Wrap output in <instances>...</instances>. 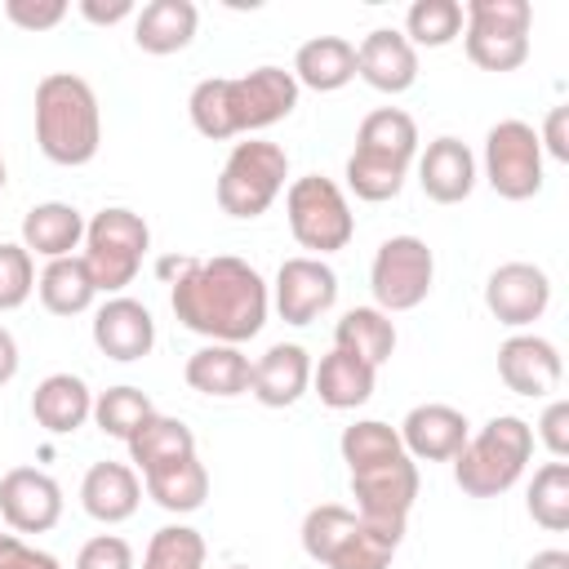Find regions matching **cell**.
Returning a JSON list of instances; mask_svg holds the SVG:
<instances>
[{
  "instance_id": "18",
  "label": "cell",
  "mask_w": 569,
  "mask_h": 569,
  "mask_svg": "<svg viewBox=\"0 0 569 569\" xmlns=\"http://www.w3.org/2000/svg\"><path fill=\"white\" fill-rule=\"evenodd\" d=\"M476 178H480L476 151L453 133L431 138L427 151L418 156V187L436 204H462L476 191Z\"/></svg>"
},
{
  "instance_id": "49",
  "label": "cell",
  "mask_w": 569,
  "mask_h": 569,
  "mask_svg": "<svg viewBox=\"0 0 569 569\" xmlns=\"http://www.w3.org/2000/svg\"><path fill=\"white\" fill-rule=\"evenodd\" d=\"M227 569H249V565H227Z\"/></svg>"
},
{
  "instance_id": "24",
  "label": "cell",
  "mask_w": 569,
  "mask_h": 569,
  "mask_svg": "<svg viewBox=\"0 0 569 569\" xmlns=\"http://www.w3.org/2000/svg\"><path fill=\"white\" fill-rule=\"evenodd\" d=\"M84 244V213L67 200H40L22 213V249L31 258H71Z\"/></svg>"
},
{
  "instance_id": "13",
  "label": "cell",
  "mask_w": 569,
  "mask_h": 569,
  "mask_svg": "<svg viewBox=\"0 0 569 569\" xmlns=\"http://www.w3.org/2000/svg\"><path fill=\"white\" fill-rule=\"evenodd\" d=\"M338 302V271L325 258H284L271 284V307L284 325H311Z\"/></svg>"
},
{
  "instance_id": "47",
  "label": "cell",
  "mask_w": 569,
  "mask_h": 569,
  "mask_svg": "<svg viewBox=\"0 0 569 569\" xmlns=\"http://www.w3.org/2000/svg\"><path fill=\"white\" fill-rule=\"evenodd\" d=\"M525 569H569V551H560V547H547V551H533Z\"/></svg>"
},
{
  "instance_id": "30",
  "label": "cell",
  "mask_w": 569,
  "mask_h": 569,
  "mask_svg": "<svg viewBox=\"0 0 569 569\" xmlns=\"http://www.w3.org/2000/svg\"><path fill=\"white\" fill-rule=\"evenodd\" d=\"M129 467L138 476L164 467V462H178V458H191L196 453V431L182 422V418H169V413H151L129 440Z\"/></svg>"
},
{
  "instance_id": "17",
  "label": "cell",
  "mask_w": 569,
  "mask_h": 569,
  "mask_svg": "<svg viewBox=\"0 0 569 569\" xmlns=\"http://www.w3.org/2000/svg\"><path fill=\"white\" fill-rule=\"evenodd\" d=\"M396 431H400V445L413 462H453V453L471 436V422L462 409L427 400V405H413Z\"/></svg>"
},
{
  "instance_id": "33",
  "label": "cell",
  "mask_w": 569,
  "mask_h": 569,
  "mask_svg": "<svg viewBox=\"0 0 569 569\" xmlns=\"http://www.w3.org/2000/svg\"><path fill=\"white\" fill-rule=\"evenodd\" d=\"M36 293H40V302H44L49 316H84L93 307V298H98L93 276H89V267H84L80 253L44 262V271L36 276Z\"/></svg>"
},
{
  "instance_id": "3",
  "label": "cell",
  "mask_w": 569,
  "mask_h": 569,
  "mask_svg": "<svg viewBox=\"0 0 569 569\" xmlns=\"http://www.w3.org/2000/svg\"><path fill=\"white\" fill-rule=\"evenodd\" d=\"M36 147L62 169H80L102 147V107L84 76L49 71L36 84Z\"/></svg>"
},
{
  "instance_id": "38",
  "label": "cell",
  "mask_w": 569,
  "mask_h": 569,
  "mask_svg": "<svg viewBox=\"0 0 569 569\" xmlns=\"http://www.w3.org/2000/svg\"><path fill=\"white\" fill-rule=\"evenodd\" d=\"M405 178H409V169L387 164L378 156H365V151H351L347 156V187L356 191V200H369V204L396 200L405 191Z\"/></svg>"
},
{
  "instance_id": "20",
  "label": "cell",
  "mask_w": 569,
  "mask_h": 569,
  "mask_svg": "<svg viewBox=\"0 0 569 569\" xmlns=\"http://www.w3.org/2000/svg\"><path fill=\"white\" fill-rule=\"evenodd\" d=\"M311 391V356L302 342H271L249 373V396L267 409H289Z\"/></svg>"
},
{
  "instance_id": "5",
  "label": "cell",
  "mask_w": 569,
  "mask_h": 569,
  "mask_svg": "<svg viewBox=\"0 0 569 569\" xmlns=\"http://www.w3.org/2000/svg\"><path fill=\"white\" fill-rule=\"evenodd\" d=\"M298 538L320 569H391V556L400 547V538L373 529L365 516H356V507L342 502L311 507Z\"/></svg>"
},
{
  "instance_id": "32",
  "label": "cell",
  "mask_w": 569,
  "mask_h": 569,
  "mask_svg": "<svg viewBox=\"0 0 569 569\" xmlns=\"http://www.w3.org/2000/svg\"><path fill=\"white\" fill-rule=\"evenodd\" d=\"M142 489H147V498H151L156 507H164V511H173V516H191V511H200L204 498H209V471H204V462L191 453V458H178V462H164V467L147 471V476H142Z\"/></svg>"
},
{
  "instance_id": "35",
  "label": "cell",
  "mask_w": 569,
  "mask_h": 569,
  "mask_svg": "<svg viewBox=\"0 0 569 569\" xmlns=\"http://www.w3.org/2000/svg\"><path fill=\"white\" fill-rule=\"evenodd\" d=\"M400 36L413 49H445L462 36V4L458 0H413Z\"/></svg>"
},
{
  "instance_id": "44",
  "label": "cell",
  "mask_w": 569,
  "mask_h": 569,
  "mask_svg": "<svg viewBox=\"0 0 569 569\" xmlns=\"http://www.w3.org/2000/svg\"><path fill=\"white\" fill-rule=\"evenodd\" d=\"M538 147H542V156H551V160H569V107H551L547 111V120H542V129H538Z\"/></svg>"
},
{
  "instance_id": "43",
  "label": "cell",
  "mask_w": 569,
  "mask_h": 569,
  "mask_svg": "<svg viewBox=\"0 0 569 569\" xmlns=\"http://www.w3.org/2000/svg\"><path fill=\"white\" fill-rule=\"evenodd\" d=\"M0 569H62V560L44 547L22 542L18 533H0Z\"/></svg>"
},
{
  "instance_id": "10",
  "label": "cell",
  "mask_w": 569,
  "mask_h": 569,
  "mask_svg": "<svg viewBox=\"0 0 569 569\" xmlns=\"http://www.w3.org/2000/svg\"><path fill=\"white\" fill-rule=\"evenodd\" d=\"M347 476H351L356 516H365L373 529H382L391 538H405V525H409V511L418 498V462L405 449H396V453L347 467Z\"/></svg>"
},
{
  "instance_id": "37",
  "label": "cell",
  "mask_w": 569,
  "mask_h": 569,
  "mask_svg": "<svg viewBox=\"0 0 569 569\" xmlns=\"http://www.w3.org/2000/svg\"><path fill=\"white\" fill-rule=\"evenodd\" d=\"M204 538L191 525H160L142 551V569H204Z\"/></svg>"
},
{
  "instance_id": "23",
  "label": "cell",
  "mask_w": 569,
  "mask_h": 569,
  "mask_svg": "<svg viewBox=\"0 0 569 569\" xmlns=\"http://www.w3.org/2000/svg\"><path fill=\"white\" fill-rule=\"evenodd\" d=\"M200 31V9L191 0H147L133 13V44L151 58L182 53Z\"/></svg>"
},
{
  "instance_id": "1",
  "label": "cell",
  "mask_w": 569,
  "mask_h": 569,
  "mask_svg": "<svg viewBox=\"0 0 569 569\" xmlns=\"http://www.w3.org/2000/svg\"><path fill=\"white\" fill-rule=\"evenodd\" d=\"M169 284V307L182 329L200 333L204 342H249L262 333L267 311H271V284L258 276L236 253H213V258H169L160 262Z\"/></svg>"
},
{
  "instance_id": "8",
  "label": "cell",
  "mask_w": 569,
  "mask_h": 569,
  "mask_svg": "<svg viewBox=\"0 0 569 569\" xmlns=\"http://www.w3.org/2000/svg\"><path fill=\"white\" fill-rule=\"evenodd\" d=\"M284 218L293 240L307 249V258H329L351 244L356 236V213L342 196V187L325 173H302L284 191Z\"/></svg>"
},
{
  "instance_id": "26",
  "label": "cell",
  "mask_w": 569,
  "mask_h": 569,
  "mask_svg": "<svg viewBox=\"0 0 569 569\" xmlns=\"http://www.w3.org/2000/svg\"><path fill=\"white\" fill-rule=\"evenodd\" d=\"M249 373H253V360L231 347V342H204L200 351L187 356L182 365V378L191 391L200 396H213V400H236L249 391Z\"/></svg>"
},
{
  "instance_id": "48",
  "label": "cell",
  "mask_w": 569,
  "mask_h": 569,
  "mask_svg": "<svg viewBox=\"0 0 569 569\" xmlns=\"http://www.w3.org/2000/svg\"><path fill=\"white\" fill-rule=\"evenodd\" d=\"M4 182H9V169H4V156H0V191H4Z\"/></svg>"
},
{
  "instance_id": "27",
  "label": "cell",
  "mask_w": 569,
  "mask_h": 569,
  "mask_svg": "<svg viewBox=\"0 0 569 569\" xmlns=\"http://www.w3.org/2000/svg\"><path fill=\"white\" fill-rule=\"evenodd\" d=\"M293 80L298 89H316V93H338L356 80V44L342 36H311L298 44L293 53Z\"/></svg>"
},
{
  "instance_id": "12",
  "label": "cell",
  "mask_w": 569,
  "mask_h": 569,
  "mask_svg": "<svg viewBox=\"0 0 569 569\" xmlns=\"http://www.w3.org/2000/svg\"><path fill=\"white\" fill-rule=\"evenodd\" d=\"M476 164H480V178L502 200H533L542 191V147H538V129L529 120L489 124L485 151Z\"/></svg>"
},
{
  "instance_id": "34",
  "label": "cell",
  "mask_w": 569,
  "mask_h": 569,
  "mask_svg": "<svg viewBox=\"0 0 569 569\" xmlns=\"http://www.w3.org/2000/svg\"><path fill=\"white\" fill-rule=\"evenodd\" d=\"M525 507H529L533 525H542L547 533H565L569 529V462H560V458L542 462L529 480Z\"/></svg>"
},
{
  "instance_id": "29",
  "label": "cell",
  "mask_w": 569,
  "mask_h": 569,
  "mask_svg": "<svg viewBox=\"0 0 569 569\" xmlns=\"http://www.w3.org/2000/svg\"><path fill=\"white\" fill-rule=\"evenodd\" d=\"M356 151L409 169V164L418 160V124H413V116L400 111V107H378V111H369V116L360 120V129H356Z\"/></svg>"
},
{
  "instance_id": "39",
  "label": "cell",
  "mask_w": 569,
  "mask_h": 569,
  "mask_svg": "<svg viewBox=\"0 0 569 569\" xmlns=\"http://www.w3.org/2000/svg\"><path fill=\"white\" fill-rule=\"evenodd\" d=\"M36 293V258L22 240H0V311H18Z\"/></svg>"
},
{
  "instance_id": "9",
  "label": "cell",
  "mask_w": 569,
  "mask_h": 569,
  "mask_svg": "<svg viewBox=\"0 0 569 569\" xmlns=\"http://www.w3.org/2000/svg\"><path fill=\"white\" fill-rule=\"evenodd\" d=\"M529 0H467L462 4V49L480 71H516L529 58Z\"/></svg>"
},
{
  "instance_id": "36",
  "label": "cell",
  "mask_w": 569,
  "mask_h": 569,
  "mask_svg": "<svg viewBox=\"0 0 569 569\" xmlns=\"http://www.w3.org/2000/svg\"><path fill=\"white\" fill-rule=\"evenodd\" d=\"M151 413H156L151 396L142 387H129V382L124 387H107V391L93 396V427L102 436H116V440H129Z\"/></svg>"
},
{
  "instance_id": "7",
  "label": "cell",
  "mask_w": 569,
  "mask_h": 569,
  "mask_svg": "<svg viewBox=\"0 0 569 569\" xmlns=\"http://www.w3.org/2000/svg\"><path fill=\"white\" fill-rule=\"evenodd\" d=\"M284 178H289V151L267 138H244L222 160V173L213 187L218 209L240 222L262 218L276 204V196L284 191Z\"/></svg>"
},
{
  "instance_id": "31",
  "label": "cell",
  "mask_w": 569,
  "mask_h": 569,
  "mask_svg": "<svg viewBox=\"0 0 569 569\" xmlns=\"http://www.w3.org/2000/svg\"><path fill=\"white\" fill-rule=\"evenodd\" d=\"M333 347L356 356V360H365V365H373V369H382L391 360V351H396V320L387 311H378V307H351L333 325Z\"/></svg>"
},
{
  "instance_id": "41",
  "label": "cell",
  "mask_w": 569,
  "mask_h": 569,
  "mask_svg": "<svg viewBox=\"0 0 569 569\" xmlns=\"http://www.w3.org/2000/svg\"><path fill=\"white\" fill-rule=\"evenodd\" d=\"M71 13L67 0H4V18L22 31H53Z\"/></svg>"
},
{
  "instance_id": "16",
  "label": "cell",
  "mask_w": 569,
  "mask_h": 569,
  "mask_svg": "<svg viewBox=\"0 0 569 569\" xmlns=\"http://www.w3.org/2000/svg\"><path fill=\"white\" fill-rule=\"evenodd\" d=\"M498 378L511 396H529V400H542L560 387L565 378V365H560V351L551 338L542 333H511L502 347H498Z\"/></svg>"
},
{
  "instance_id": "14",
  "label": "cell",
  "mask_w": 569,
  "mask_h": 569,
  "mask_svg": "<svg viewBox=\"0 0 569 569\" xmlns=\"http://www.w3.org/2000/svg\"><path fill=\"white\" fill-rule=\"evenodd\" d=\"M485 307L498 325L525 329L551 307V276L538 262H502L485 280Z\"/></svg>"
},
{
  "instance_id": "28",
  "label": "cell",
  "mask_w": 569,
  "mask_h": 569,
  "mask_svg": "<svg viewBox=\"0 0 569 569\" xmlns=\"http://www.w3.org/2000/svg\"><path fill=\"white\" fill-rule=\"evenodd\" d=\"M373 382H378V369L347 356V351H329L320 356V365H311V391L320 396L325 409H360L369 396H373Z\"/></svg>"
},
{
  "instance_id": "42",
  "label": "cell",
  "mask_w": 569,
  "mask_h": 569,
  "mask_svg": "<svg viewBox=\"0 0 569 569\" xmlns=\"http://www.w3.org/2000/svg\"><path fill=\"white\" fill-rule=\"evenodd\" d=\"M533 440H542V449L551 453V458H560L565 462V453H569V400H547V409H542V418H538V431H533Z\"/></svg>"
},
{
  "instance_id": "19",
  "label": "cell",
  "mask_w": 569,
  "mask_h": 569,
  "mask_svg": "<svg viewBox=\"0 0 569 569\" xmlns=\"http://www.w3.org/2000/svg\"><path fill=\"white\" fill-rule=\"evenodd\" d=\"M93 347L107 360H120V365H133V360L151 356V347H156V320H151V311L138 298H124V293L107 298L93 311Z\"/></svg>"
},
{
  "instance_id": "46",
  "label": "cell",
  "mask_w": 569,
  "mask_h": 569,
  "mask_svg": "<svg viewBox=\"0 0 569 569\" xmlns=\"http://www.w3.org/2000/svg\"><path fill=\"white\" fill-rule=\"evenodd\" d=\"M18 365H22V356H18V338L0 325V387H9V382L18 378Z\"/></svg>"
},
{
  "instance_id": "4",
  "label": "cell",
  "mask_w": 569,
  "mask_h": 569,
  "mask_svg": "<svg viewBox=\"0 0 569 569\" xmlns=\"http://www.w3.org/2000/svg\"><path fill=\"white\" fill-rule=\"evenodd\" d=\"M529 458H533V427L516 413H498L480 431H471L467 445L453 453V485L467 498H498L525 476Z\"/></svg>"
},
{
  "instance_id": "6",
  "label": "cell",
  "mask_w": 569,
  "mask_h": 569,
  "mask_svg": "<svg viewBox=\"0 0 569 569\" xmlns=\"http://www.w3.org/2000/svg\"><path fill=\"white\" fill-rule=\"evenodd\" d=\"M147 249H151V227L142 222V213H133L124 204L98 209L84 222V253L80 258L93 276V289L107 298L124 293L138 280Z\"/></svg>"
},
{
  "instance_id": "2",
  "label": "cell",
  "mask_w": 569,
  "mask_h": 569,
  "mask_svg": "<svg viewBox=\"0 0 569 569\" xmlns=\"http://www.w3.org/2000/svg\"><path fill=\"white\" fill-rule=\"evenodd\" d=\"M298 80L284 67H253L244 76H209L191 89L187 98V116L196 124L200 138L209 142H227L240 133H258L271 129L280 120L293 116L298 107Z\"/></svg>"
},
{
  "instance_id": "22",
  "label": "cell",
  "mask_w": 569,
  "mask_h": 569,
  "mask_svg": "<svg viewBox=\"0 0 569 569\" xmlns=\"http://www.w3.org/2000/svg\"><path fill=\"white\" fill-rule=\"evenodd\" d=\"M142 502V476L129 462H93L80 480V507L98 525H124Z\"/></svg>"
},
{
  "instance_id": "40",
  "label": "cell",
  "mask_w": 569,
  "mask_h": 569,
  "mask_svg": "<svg viewBox=\"0 0 569 569\" xmlns=\"http://www.w3.org/2000/svg\"><path fill=\"white\" fill-rule=\"evenodd\" d=\"M71 569H138V560H133V547L120 533H98L76 551Z\"/></svg>"
},
{
  "instance_id": "45",
  "label": "cell",
  "mask_w": 569,
  "mask_h": 569,
  "mask_svg": "<svg viewBox=\"0 0 569 569\" xmlns=\"http://www.w3.org/2000/svg\"><path fill=\"white\" fill-rule=\"evenodd\" d=\"M138 4L133 0H80V18L93 22V27H116L124 18H133Z\"/></svg>"
},
{
  "instance_id": "21",
  "label": "cell",
  "mask_w": 569,
  "mask_h": 569,
  "mask_svg": "<svg viewBox=\"0 0 569 569\" xmlns=\"http://www.w3.org/2000/svg\"><path fill=\"white\" fill-rule=\"evenodd\" d=\"M356 76L378 93H405L418 84V49L396 27H373L356 44Z\"/></svg>"
},
{
  "instance_id": "15",
  "label": "cell",
  "mask_w": 569,
  "mask_h": 569,
  "mask_svg": "<svg viewBox=\"0 0 569 569\" xmlns=\"http://www.w3.org/2000/svg\"><path fill=\"white\" fill-rule=\"evenodd\" d=\"M0 520L13 533H49L62 520V485L40 467H13L0 476Z\"/></svg>"
},
{
  "instance_id": "11",
  "label": "cell",
  "mask_w": 569,
  "mask_h": 569,
  "mask_svg": "<svg viewBox=\"0 0 569 569\" xmlns=\"http://www.w3.org/2000/svg\"><path fill=\"white\" fill-rule=\"evenodd\" d=\"M436 284V253L422 236H387L369 262V289L373 307L396 316L427 302Z\"/></svg>"
},
{
  "instance_id": "25",
  "label": "cell",
  "mask_w": 569,
  "mask_h": 569,
  "mask_svg": "<svg viewBox=\"0 0 569 569\" xmlns=\"http://www.w3.org/2000/svg\"><path fill=\"white\" fill-rule=\"evenodd\" d=\"M31 418L49 436H71L93 418V391L80 373H49L31 391Z\"/></svg>"
}]
</instances>
